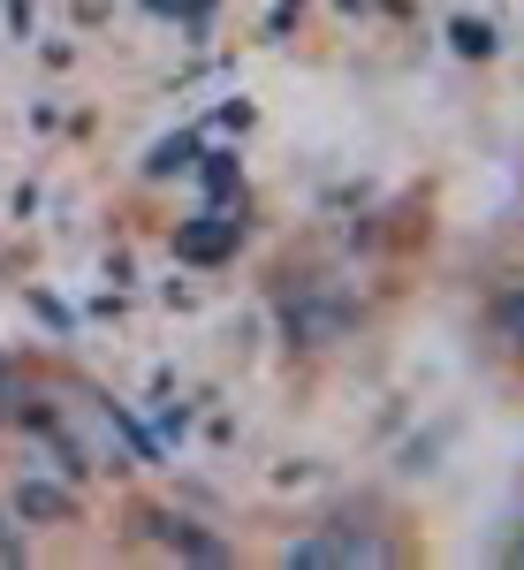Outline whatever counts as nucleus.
<instances>
[{"instance_id": "nucleus-1", "label": "nucleus", "mask_w": 524, "mask_h": 570, "mask_svg": "<svg viewBox=\"0 0 524 570\" xmlns=\"http://www.w3.org/2000/svg\"><path fill=\"white\" fill-rule=\"evenodd\" d=\"M228 244H236L228 220H220V228H182V252H190V259H214V252H228Z\"/></svg>"}, {"instance_id": "nucleus-2", "label": "nucleus", "mask_w": 524, "mask_h": 570, "mask_svg": "<svg viewBox=\"0 0 524 570\" xmlns=\"http://www.w3.org/2000/svg\"><path fill=\"white\" fill-rule=\"evenodd\" d=\"M23 518H69V494H61V487H23Z\"/></svg>"}, {"instance_id": "nucleus-3", "label": "nucleus", "mask_w": 524, "mask_h": 570, "mask_svg": "<svg viewBox=\"0 0 524 570\" xmlns=\"http://www.w3.org/2000/svg\"><path fill=\"white\" fill-rule=\"evenodd\" d=\"M152 8H182V16H190V8H206V0H152Z\"/></svg>"}]
</instances>
